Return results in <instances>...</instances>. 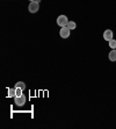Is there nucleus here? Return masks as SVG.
<instances>
[{
    "instance_id": "6e6552de",
    "label": "nucleus",
    "mask_w": 116,
    "mask_h": 129,
    "mask_svg": "<svg viewBox=\"0 0 116 129\" xmlns=\"http://www.w3.org/2000/svg\"><path fill=\"white\" fill-rule=\"evenodd\" d=\"M67 28H70L71 30H73V29H75L77 28V23H75L74 21H68V23H67V26H66Z\"/></svg>"
},
{
    "instance_id": "f257e3e1",
    "label": "nucleus",
    "mask_w": 116,
    "mask_h": 129,
    "mask_svg": "<svg viewBox=\"0 0 116 129\" xmlns=\"http://www.w3.org/2000/svg\"><path fill=\"white\" fill-rule=\"evenodd\" d=\"M67 23H68V20L66 15H59L57 18V24L59 27H65V26H67Z\"/></svg>"
},
{
    "instance_id": "f8f14e48",
    "label": "nucleus",
    "mask_w": 116,
    "mask_h": 129,
    "mask_svg": "<svg viewBox=\"0 0 116 129\" xmlns=\"http://www.w3.org/2000/svg\"><path fill=\"white\" fill-rule=\"evenodd\" d=\"M35 1H37V3H38V4L41 3V0H35Z\"/></svg>"
},
{
    "instance_id": "7ed1b4c3",
    "label": "nucleus",
    "mask_w": 116,
    "mask_h": 129,
    "mask_svg": "<svg viewBox=\"0 0 116 129\" xmlns=\"http://www.w3.org/2000/svg\"><path fill=\"white\" fill-rule=\"evenodd\" d=\"M70 31H71V29L67 28L66 26L65 27H62L60 28V31H59L60 37H63V39H67L68 36H70Z\"/></svg>"
},
{
    "instance_id": "9d476101",
    "label": "nucleus",
    "mask_w": 116,
    "mask_h": 129,
    "mask_svg": "<svg viewBox=\"0 0 116 129\" xmlns=\"http://www.w3.org/2000/svg\"><path fill=\"white\" fill-rule=\"evenodd\" d=\"M109 47H110L111 49H116V41H115L114 39L109 41Z\"/></svg>"
},
{
    "instance_id": "f03ea898",
    "label": "nucleus",
    "mask_w": 116,
    "mask_h": 129,
    "mask_svg": "<svg viewBox=\"0 0 116 129\" xmlns=\"http://www.w3.org/2000/svg\"><path fill=\"white\" fill-rule=\"evenodd\" d=\"M28 9H29L30 13H36L40 9V4L37 1H30L29 6H28Z\"/></svg>"
},
{
    "instance_id": "1a4fd4ad",
    "label": "nucleus",
    "mask_w": 116,
    "mask_h": 129,
    "mask_svg": "<svg viewBox=\"0 0 116 129\" xmlns=\"http://www.w3.org/2000/svg\"><path fill=\"white\" fill-rule=\"evenodd\" d=\"M15 87H19V88H22V90H24V88H26V84H24L23 81H18V83L15 84Z\"/></svg>"
},
{
    "instance_id": "423d86ee",
    "label": "nucleus",
    "mask_w": 116,
    "mask_h": 129,
    "mask_svg": "<svg viewBox=\"0 0 116 129\" xmlns=\"http://www.w3.org/2000/svg\"><path fill=\"white\" fill-rule=\"evenodd\" d=\"M108 58H109L110 62H115L116 60V49H111V51L108 55Z\"/></svg>"
},
{
    "instance_id": "20e7f679",
    "label": "nucleus",
    "mask_w": 116,
    "mask_h": 129,
    "mask_svg": "<svg viewBox=\"0 0 116 129\" xmlns=\"http://www.w3.org/2000/svg\"><path fill=\"white\" fill-rule=\"evenodd\" d=\"M27 99L24 95H21V96H15V105L16 106H23L26 104Z\"/></svg>"
},
{
    "instance_id": "ddd939ff",
    "label": "nucleus",
    "mask_w": 116,
    "mask_h": 129,
    "mask_svg": "<svg viewBox=\"0 0 116 129\" xmlns=\"http://www.w3.org/2000/svg\"><path fill=\"white\" fill-rule=\"evenodd\" d=\"M30 1H35V0H30Z\"/></svg>"
},
{
    "instance_id": "9b49d317",
    "label": "nucleus",
    "mask_w": 116,
    "mask_h": 129,
    "mask_svg": "<svg viewBox=\"0 0 116 129\" xmlns=\"http://www.w3.org/2000/svg\"><path fill=\"white\" fill-rule=\"evenodd\" d=\"M15 88H16V95L15 96H21V95H23V94H22V88H19V87H15Z\"/></svg>"
},
{
    "instance_id": "39448f33",
    "label": "nucleus",
    "mask_w": 116,
    "mask_h": 129,
    "mask_svg": "<svg viewBox=\"0 0 116 129\" xmlns=\"http://www.w3.org/2000/svg\"><path fill=\"white\" fill-rule=\"evenodd\" d=\"M103 39L106 40V41H108V42H109L110 40H113V31H111L110 29L104 30V33H103Z\"/></svg>"
},
{
    "instance_id": "0eeeda50",
    "label": "nucleus",
    "mask_w": 116,
    "mask_h": 129,
    "mask_svg": "<svg viewBox=\"0 0 116 129\" xmlns=\"http://www.w3.org/2000/svg\"><path fill=\"white\" fill-rule=\"evenodd\" d=\"M16 95V88H8V96L9 98H15Z\"/></svg>"
}]
</instances>
